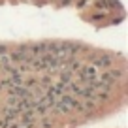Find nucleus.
<instances>
[{"instance_id":"f257e3e1","label":"nucleus","mask_w":128,"mask_h":128,"mask_svg":"<svg viewBox=\"0 0 128 128\" xmlns=\"http://www.w3.org/2000/svg\"><path fill=\"white\" fill-rule=\"evenodd\" d=\"M111 62H113V56L111 55H98V56L92 58V66H94L96 70H98V68H109Z\"/></svg>"},{"instance_id":"f03ea898","label":"nucleus","mask_w":128,"mask_h":128,"mask_svg":"<svg viewBox=\"0 0 128 128\" xmlns=\"http://www.w3.org/2000/svg\"><path fill=\"white\" fill-rule=\"evenodd\" d=\"M44 53H47V42H40V44L30 45V55H32V56L44 55Z\"/></svg>"},{"instance_id":"7ed1b4c3","label":"nucleus","mask_w":128,"mask_h":128,"mask_svg":"<svg viewBox=\"0 0 128 128\" xmlns=\"http://www.w3.org/2000/svg\"><path fill=\"white\" fill-rule=\"evenodd\" d=\"M124 74H122V70H109V72H106L104 76H102V79H108V81H117V79H120Z\"/></svg>"},{"instance_id":"20e7f679","label":"nucleus","mask_w":128,"mask_h":128,"mask_svg":"<svg viewBox=\"0 0 128 128\" xmlns=\"http://www.w3.org/2000/svg\"><path fill=\"white\" fill-rule=\"evenodd\" d=\"M19 115H21V113L17 111V108H6V109H4V119H8L10 122H13Z\"/></svg>"},{"instance_id":"39448f33","label":"nucleus","mask_w":128,"mask_h":128,"mask_svg":"<svg viewBox=\"0 0 128 128\" xmlns=\"http://www.w3.org/2000/svg\"><path fill=\"white\" fill-rule=\"evenodd\" d=\"M17 102H19V98H17L15 94H12V96L8 98V106H10V108H15V106H17Z\"/></svg>"},{"instance_id":"423d86ee","label":"nucleus","mask_w":128,"mask_h":128,"mask_svg":"<svg viewBox=\"0 0 128 128\" xmlns=\"http://www.w3.org/2000/svg\"><path fill=\"white\" fill-rule=\"evenodd\" d=\"M36 83H38L36 79H28V81H24V87H26V88H32V87H34Z\"/></svg>"},{"instance_id":"0eeeda50","label":"nucleus","mask_w":128,"mask_h":128,"mask_svg":"<svg viewBox=\"0 0 128 128\" xmlns=\"http://www.w3.org/2000/svg\"><path fill=\"white\" fill-rule=\"evenodd\" d=\"M49 85H51V77H44V79H42V87H49Z\"/></svg>"},{"instance_id":"6e6552de","label":"nucleus","mask_w":128,"mask_h":128,"mask_svg":"<svg viewBox=\"0 0 128 128\" xmlns=\"http://www.w3.org/2000/svg\"><path fill=\"white\" fill-rule=\"evenodd\" d=\"M4 53H8V45L0 44V55H4Z\"/></svg>"},{"instance_id":"1a4fd4ad","label":"nucleus","mask_w":128,"mask_h":128,"mask_svg":"<svg viewBox=\"0 0 128 128\" xmlns=\"http://www.w3.org/2000/svg\"><path fill=\"white\" fill-rule=\"evenodd\" d=\"M102 17H104V13H96V15L92 17V21H98V19H102Z\"/></svg>"},{"instance_id":"9d476101","label":"nucleus","mask_w":128,"mask_h":128,"mask_svg":"<svg viewBox=\"0 0 128 128\" xmlns=\"http://www.w3.org/2000/svg\"><path fill=\"white\" fill-rule=\"evenodd\" d=\"M42 126H44V128H51V122H49V120H44V124H42Z\"/></svg>"},{"instance_id":"9b49d317","label":"nucleus","mask_w":128,"mask_h":128,"mask_svg":"<svg viewBox=\"0 0 128 128\" xmlns=\"http://www.w3.org/2000/svg\"><path fill=\"white\" fill-rule=\"evenodd\" d=\"M0 113H2V109H0Z\"/></svg>"}]
</instances>
